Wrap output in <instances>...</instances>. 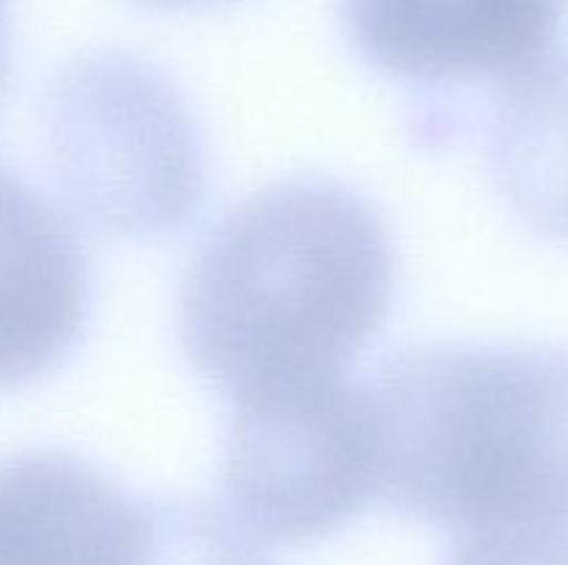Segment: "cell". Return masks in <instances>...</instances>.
<instances>
[{
	"label": "cell",
	"mask_w": 568,
	"mask_h": 565,
	"mask_svg": "<svg viewBox=\"0 0 568 565\" xmlns=\"http://www.w3.org/2000/svg\"><path fill=\"white\" fill-rule=\"evenodd\" d=\"M397 258L381 210L347 183L292 177L231 210L181 288V343L227 399L347 374L381 332Z\"/></svg>",
	"instance_id": "6da1fadb"
},
{
	"label": "cell",
	"mask_w": 568,
	"mask_h": 565,
	"mask_svg": "<svg viewBox=\"0 0 568 565\" xmlns=\"http://www.w3.org/2000/svg\"><path fill=\"white\" fill-rule=\"evenodd\" d=\"M366 393L377 499L458 537L568 530L566 347H414Z\"/></svg>",
	"instance_id": "7a4b0ae2"
},
{
	"label": "cell",
	"mask_w": 568,
	"mask_h": 565,
	"mask_svg": "<svg viewBox=\"0 0 568 565\" xmlns=\"http://www.w3.org/2000/svg\"><path fill=\"white\" fill-rule=\"evenodd\" d=\"M55 175L87 219L161 236L192 219L205 192L200 131L178 89L125 53L67 66L48 97Z\"/></svg>",
	"instance_id": "3957f363"
},
{
	"label": "cell",
	"mask_w": 568,
	"mask_h": 565,
	"mask_svg": "<svg viewBox=\"0 0 568 565\" xmlns=\"http://www.w3.org/2000/svg\"><path fill=\"white\" fill-rule=\"evenodd\" d=\"M231 404L227 504L261 543H316L377 499L369 393L347 374Z\"/></svg>",
	"instance_id": "277c9868"
},
{
	"label": "cell",
	"mask_w": 568,
	"mask_h": 565,
	"mask_svg": "<svg viewBox=\"0 0 568 565\" xmlns=\"http://www.w3.org/2000/svg\"><path fill=\"white\" fill-rule=\"evenodd\" d=\"M568 0H342L349 42L388 78L488 100L564 48Z\"/></svg>",
	"instance_id": "5b68a950"
},
{
	"label": "cell",
	"mask_w": 568,
	"mask_h": 565,
	"mask_svg": "<svg viewBox=\"0 0 568 565\" xmlns=\"http://www.w3.org/2000/svg\"><path fill=\"white\" fill-rule=\"evenodd\" d=\"M89 264L70 222L0 164V388L53 371L83 330Z\"/></svg>",
	"instance_id": "8992f818"
},
{
	"label": "cell",
	"mask_w": 568,
	"mask_h": 565,
	"mask_svg": "<svg viewBox=\"0 0 568 565\" xmlns=\"http://www.w3.org/2000/svg\"><path fill=\"white\" fill-rule=\"evenodd\" d=\"M142 526L144 502L75 454L0 460V565H133Z\"/></svg>",
	"instance_id": "52a82bcc"
},
{
	"label": "cell",
	"mask_w": 568,
	"mask_h": 565,
	"mask_svg": "<svg viewBox=\"0 0 568 565\" xmlns=\"http://www.w3.org/2000/svg\"><path fill=\"white\" fill-rule=\"evenodd\" d=\"M488 164L505 203L568 242V48L488 100Z\"/></svg>",
	"instance_id": "ba28073f"
},
{
	"label": "cell",
	"mask_w": 568,
	"mask_h": 565,
	"mask_svg": "<svg viewBox=\"0 0 568 565\" xmlns=\"http://www.w3.org/2000/svg\"><path fill=\"white\" fill-rule=\"evenodd\" d=\"M133 565H272L264 543L231 513L197 499L144 502Z\"/></svg>",
	"instance_id": "9c48e42d"
},
{
	"label": "cell",
	"mask_w": 568,
	"mask_h": 565,
	"mask_svg": "<svg viewBox=\"0 0 568 565\" xmlns=\"http://www.w3.org/2000/svg\"><path fill=\"white\" fill-rule=\"evenodd\" d=\"M447 565H568V530H510L458 537Z\"/></svg>",
	"instance_id": "30bf717a"
},
{
	"label": "cell",
	"mask_w": 568,
	"mask_h": 565,
	"mask_svg": "<svg viewBox=\"0 0 568 565\" xmlns=\"http://www.w3.org/2000/svg\"><path fill=\"white\" fill-rule=\"evenodd\" d=\"M9 83V0H0V103Z\"/></svg>",
	"instance_id": "8fae6325"
},
{
	"label": "cell",
	"mask_w": 568,
	"mask_h": 565,
	"mask_svg": "<svg viewBox=\"0 0 568 565\" xmlns=\"http://www.w3.org/2000/svg\"><path fill=\"white\" fill-rule=\"evenodd\" d=\"M148 3H159V6H192V3H205V0H148Z\"/></svg>",
	"instance_id": "7c38bea8"
}]
</instances>
